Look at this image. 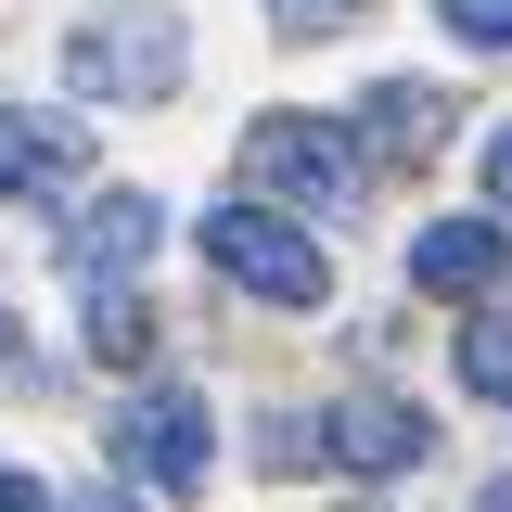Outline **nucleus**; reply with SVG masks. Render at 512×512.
I'll return each mask as SVG.
<instances>
[{"label":"nucleus","mask_w":512,"mask_h":512,"mask_svg":"<svg viewBox=\"0 0 512 512\" xmlns=\"http://www.w3.org/2000/svg\"><path fill=\"white\" fill-rule=\"evenodd\" d=\"M180 26L167 13H103V26H64V90L77 103H154L180 90Z\"/></svg>","instance_id":"f257e3e1"},{"label":"nucleus","mask_w":512,"mask_h":512,"mask_svg":"<svg viewBox=\"0 0 512 512\" xmlns=\"http://www.w3.org/2000/svg\"><path fill=\"white\" fill-rule=\"evenodd\" d=\"M205 256H218V282H244L256 308H320L333 295V269L295 218H269V205H218L205 218Z\"/></svg>","instance_id":"f03ea898"},{"label":"nucleus","mask_w":512,"mask_h":512,"mask_svg":"<svg viewBox=\"0 0 512 512\" xmlns=\"http://www.w3.org/2000/svg\"><path fill=\"white\" fill-rule=\"evenodd\" d=\"M244 167H256V192H282V205H308V218L359 205V141H346L333 116H256Z\"/></svg>","instance_id":"7ed1b4c3"},{"label":"nucleus","mask_w":512,"mask_h":512,"mask_svg":"<svg viewBox=\"0 0 512 512\" xmlns=\"http://www.w3.org/2000/svg\"><path fill=\"white\" fill-rule=\"evenodd\" d=\"M116 461L128 474H141V487H205V461H218V423H205V397H192V384H141V397H128L116 410Z\"/></svg>","instance_id":"20e7f679"},{"label":"nucleus","mask_w":512,"mask_h":512,"mask_svg":"<svg viewBox=\"0 0 512 512\" xmlns=\"http://www.w3.org/2000/svg\"><path fill=\"white\" fill-rule=\"evenodd\" d=\"M77 167H90V128H77V116L0 103V192H13V205H52V192H77Z\"/></svg>","instance_id":"39448f33"},{"label":"nucleus","mask_w":512,"mask_h":512,"mask_svg":"<svg viewBox=\"0 0 512 512\" xmlns=\"http://www.w3.org/2000/svg\"><path fill=\"white\" fill-rule=\"evenodd\" d=\"M154 244H167V205H154V192H103V205L64 231V282H128Z\"/></svg>","instance_id":"423d86ee"},{"label":"nucleus","mask_w":512,"mask_h":512,"mask_svg":"<svg viewBox=\"0 0 512 512\" xmlns=\"http://www.w3.org/2000/svg\"><path fill=\"white\" fill-rule=\"evenodd\" d=\"M320 436H333V461H346V474H423V461H436V423H423L410 397H346Z\"/></svg>","instance_id":"0eeeda50"},{"label":"nucleus","mask_w":512,"mask_h":512,"mask_svg":"<svg viewBox=\"0 0 512 512\" xmlns=\"http://www.w3.org/2000/svg\"><path fill=\"white\" fill-rule=\"evenodd\" d=\"M410 282H423V295H500V282H512V231H487V218H436V231L410 244Z\"/></svg>","instance_id":"6e6552de"},{"label":"nucleus","mask_w":512,"mask_h":512,"mask_svg":"<svg viewBox=\"0 0 512 512\" xmlns=\"http://www.w3.org/2000/svg\"><path fill=\"white\" fill-rule=\"evenodd\" d=\"M359 128L410 167V154H436V141H448V90H423V77H372V90H359Z\"/></svg>","instance_id":"1a4fd4ad"},{"label":"nucleus","mask_w":512,"mask_h":512,"mask_svg":"<svg viewBox=\"0 0 512 512\" xmlns=\"http://www.w3.org/2000/svg\"><path fill=\"white\" fill-rule=\"evenodd\" d=\"M77 346H90L103 372H141V359H154V308H141L128 282H90V333H77Z\"/></svg>","instance_id":"9d476101"},{"label":"nucleus","mask_w":512,"mask_h":512,"mask_svg":"<svg viewBox=\"0 0 512 512\" xmlns=\"http://www.w3.org/2000/svg\"><path fill=\"white\" fill-rule=\"evenodd\" d=\"M461 384H474L487 410H512V308H500V320H474V333H461Z\"/></svg>","instance_id":"9b49d317"},{"label":"nucleus","mask_w":512,"mask_h":512,"mask_svg":"<svg viewBox=\"0 0 512 512\" xmlns=\"http://www.w3.org/2000/svg\"><path fill=\"white\" fill-rule=\"evenodd\" d=\"M256 461H269V474H320V461H333V436H320L308 410H269V423H256Z\"/></svg>","instance_id":"f8f14e48"},{"label":"nucleus","mask_w":512,"mask_h":512,"mask_svg":"<svg viewBox=\"0 0 512 512\" xmlns=\"http://www.w3.org/2000/svg\"><path fill=\"white\" fill-rule=\"evenodd\" d=\"M269 13H282V39H346L359 26V0H269Z\"/></svg>","instance_id":"ddd939ff"},{"label":"nucleus","mask_w":512,"mask_h":512,"mask_svg":"<svg viewBox=\"0 0 512 512\" xmlns=\"http://www.w3.org/2000/svg\"><path fill=\"white\" fill-rule=\"evenodd\" d=\"M436 13L474 39V52H512V0H436Z\"/></svg>","instance_id":"4468645a"},{"label":"nucleus","mask_w":512,"mask_h":512,"mask_svg":"<svg viewBox=\"0 0 512 512\" xmlns=\"http://www.w3.org/2000/svg\"><path fill=\"white\" fill-rule=\"evenodd\" d=\"M487 205H512V116L487 128Z\"/></svg>","instance_id":"2eb2a0df"},{"label":"nucleus","mask_w":512,"mask_h":512,"mask_svg":"<svg viewBox=\"0 0 512 512\" xmlns=\"http://www.w3.org/2000/svg\"><path fill=\"white\" fill-rule=\"evenodd\" d=\"M0 512H52V500H39V474H13V461H0Z\"/></svg>","instance_id":"dca6fc26"},{"label":"nucleus","mask_w":512,"mask_h":512,"mask_svg":"<svg viewBox=\"0 0 512 512\" xmlns=\"http://www.w3.org/2000/svg\"><path fill=\"white\" fill-rule=\"evenodd\" d=\"M64 512H141V500H128V487H77Z\"/></svg>","instance_id":"f3484780"},{"label":"nucleus","mask_w":512,"mask_h":512,"mask_svg":"<svg viewBox=\"0 0 512 512\" xmlns=\"http://www.w3.org/2000/svg\"><path fill=\"white\" fill-rule=\"evenodd\" d=\"M0 359H13V308H0Z\"/></svg>","instance_id":"a211bd4d"}]
</instances>
